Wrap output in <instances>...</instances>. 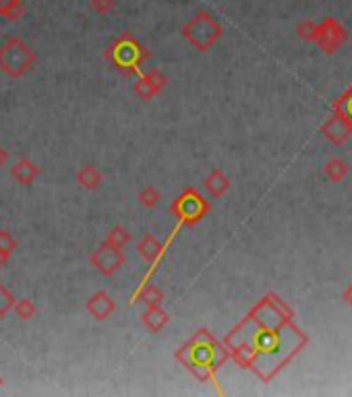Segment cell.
<instances>
[{
	"mask_svg": "<svg viewBox=\"0 0 352 397\" xmlns=\"http://www.w3.org/2000/svg\"><path fill=\"white\" fill-rule=\"evenodd\" d=\"M8 159H11V153L6 152V147L0 145V168H4L8 164Z\"/></svg>",
	"mask_w": 352,
	"mask_h": 397,
	"instance_id": "cell-28",
	"label": "cell"
},
{
	"mask_svg": "<svg viewBox=\"0 0 352 397\" xmlns=\"http://www.w3.org/2000/svg\"><path fill=\"white\" fill-rule=\"evenodd\" d=\"M17 246H19L17 238H15L8 230H0V248H2V250H6V252L13 255Z\"/></svg>",
	"mask_w": 352,
	"mask_h": 397,
	"instance_id": "cell-27",
	"label": "cell"
},
{
	"mask_svg": "<svg viewBox=\"0 0 352 397\" xmlns=\"http://www.w3.org/2000/svg\"><path fill=\"white\" fill-rule=\"evenodd\" d=\"M181 33L197 52H210L224 35V30L212 13L199 11L181 28Z\"/></svg>",
	"mask_w": 352,
	"mask_h": 397,
	"instance_id": "cell-4",
	"label": "cell"
},
{
	"mask_svg": "<svg viewBox=\"0 0 352 397\" xmlns=\"http://www.w3.org/2000/svg\"><path fill=\"white\" fill-rule=\"evenodd\" d=\"M40 172H42V170H40L37 164H33L32 159H28V157H21V159H17V161L13 164V168H11V178L17 184L30 186V184H33V181L40 176Z\"/></svg>",
	"mask_w": 352,
	"mask_h": 397,
	"instance_id": "cell-13",
	"label": "cell"
},
{
	"mask_svg": "<svg viewBox=\"0 0 352 397\" xmlns=\"http://www.w3.org/2000/svg\"><path fill=\"white\" fill-rule=\"evenodd\" d=\"M4 385V379H2V374H0V387Z\"/></svg>",
	"mask_w": 352,
	"mask_h": 397,
	"instance_id": "cell-31",
	"label": "cell"
},
{
	"mask_svg": "<svg viewBox=\"0 0 352 397\" xmlns=\"http://www.w3.org/2000/svg\"><path fill=\"white\" fill-rule=\"evenodd\" d=\"M104 243L116 246V248H125L131 243V232L125 226H114V228H110V232H108Z\"/></svg>",
	"mask_w": 352,
	"mask_h": 397,
	"instance_id": "cell-22",
	"label": "cell"
},
{
	"mask_svg": "<svg viewBox=\"0 0 352 397\" xmlns=\"http://www.w3.org/2000/svg\"><path fill=\"white\" fill-rule=\"evenodd\" d=\"M315 33H317V23H315V21L305 19V21H301V23L296 25V35H298L303 42H315Z\"/></svg>",
	"mask_w": 352,
	"mask_h": 397,
	"instance_id": "cell-24",
	"label": "cell"
},
{
	"mask_svg": "<svg viewBox=\"0 0 352 397\" xmlns=\"http://www.w3.org/2000/svg\"><path fill=\"white\" fill-rule=\"evenodd\" d=\"M8 259H11V252H6V250L0 248V267H4L8 263Z\"/></svg>",
	"mask_w": 352,
	"mask_h": 397,
	"instance_id": "cell-29",
	"label": "cell"
},
{
	"mask_svg": "<svg viewBox=\"0 0 352 397\" xmlns=\"http://www.w3.org/2000/svg\"><path fill=\"white\" fill-rule=\"evenodd\" d=\"M85 310L96 319V321H106L114 314L116 303L112 300V296L104 290H99L96 294L90 296V300L85 303Z\"/></svg>",
	"mask_w": 352,
	"mask_h": 397,
	"instance_id": "cell-12",
	"label": "cell"
},
{
	"mask_svg": "<svg viewBox=\"0 0 352 397\" xmlns=\"http://www.w3.org/2000/svg\"><path fill=\"white\" fill-rule=\"evenodd\" d=\"M104 59L112 62V66L125 77H135L150 61V50L133 33L125 31L104 50Z\"/></svg>",
	"mask_w": 352,
	"mask_h": 397,
	"instance_id": "cell-3",
	"label": "cell"
},
{
	"mask_svg": "<svg viewBox=\"0 0 352 397\" xmlns=\"http://www.w3.org/2000/svg\"><path fill=\"white\" fill-rule=\"evenodd\" d=\"M141 323L145 325V329L150 334H160L162 329L170 323V317L168 312L162 308V305H152L145 306L143 314H141Z\"/></svg>",
	"mask_w": 352,
	"mask_h": 397,
	"instance_id": "cell-14",
	"label": "cell"
},
{
	"mask_svg": "<svg viewBox=\"0 0 352 397\" xmlns=\"http://www.w3.org/2000/svg\"><path fill=\"white\" fill-rule=\"evenodd\" d=\"M90 8L97 15H110L116 8V0H90Z\"/></svg>",
	"mask_w": 352,
	"mask_h": 397,
	"instance_id": "cell-26",
	"label": "cell"
},
{
	"mask_svg": "<svg viewBox=\"0 0 352 397\" xmlns=\"http://www.w3.org/2000/svg\"><path fill=\"white\" fill-rule=\"evenodd\" d=\"M90 263L96 267L97 274H102L104 277H112L125 267L127 255H125V248H116L108 243H102L96 250L90 252Z\"/></svg>",
	"mask_w": 352,
	"mask_h": 397,
	"instance_id": "cell-7",
	"label": "cell"
},
{
	"mask_svg": "<svg viewBox=\"0 0 352 397\" xmlns=\"http://www.w3.org/2000/svg\"><path fill=\"white\" fill-rule=\"evenodd\" d=\"M13 305H15L13 294H11L8 288L0 281V321L8 314V310H13Z\"/></svg>",
	"mask_w": 352,
	"mask_h": 397,
	"instance_id": "cell-25",
	"label": "cell"
},
{
	"mask_svg": "<svg viewBox=\"0 0 352 397\" xmlns=\"http://www.w3.org/2000/svg\"><path fill=\"white\" fill-rule=\"evenodd\" d=\"M13 312H15L17 319H21V321H32L33 317L37 314V306H35V303H33L32 298H21V300H15Z\"/></svg>",
	"mask_w": 352,
	"mask_h": 397,
	"instance_id": "cell-21",
	"label": "cell"
},
{
	"mask_svg": "<svg viewBox=\"0 0 352 397\" xmlns=\"http://www.w3.org/2000/svg\"><path fill=\"white\" fill-rule=\"evenodd\" d=\"M137 252H139V257L152 267V271L158 267V263H160L162 259H164V255H166V245L158 240V236L156 234H145L139 243H137Z\"/></svg>",
	"mask_w": 352,
	"mask_h": 397,
	"instance_id": "cell-11",
	"label": "cell"
},
{
	"mask_svg": "<svg viewBox=\"0 0 352 397\" xmlns=\"http://www.w3.org/2000/svg\"><path fill=\"white\" fill-rule=\"evenodd\" d=\"M323 176L332 183H342L346 176H348V164L344 159H329L325 166H323Z\"/></svg>",
	"mask_w": 352,
	"mask_h": 397,
	"instance_id": "cell-18",
	"label": "cell"
},
{
	"mask_svg": "<svg viewBox=\"0 0 352 397\" xmlns=\"http://www.w3.org/2000/svg\"><path fill=\"white\" fill-rule=\"evenodd\" d=\"M75 181L85 190H96V188H99V184L104 183V174L97 170L94 164H85L77 170Z\"/></svg>",
	"mask_w": 352,
	"mask_h": 397,
	"instance_id": "cell-16",
	"label": "cell"
},
{
	"mask_svg": "<svg viewBox=\"0 0 352 397\" xmlns=\"http://www.w3.org/2000/svg\"><path fill=\"white\" fill-rule=\"evenodd\" d=\"M334 112L342 114L346 118V123L352 126V85L342 93V97L334 104Z\"/></svg>",
	"mask_w": 352,
	"mask_h": 397,
	"instance_id": "cell-23",
	"label": "cell"
},
{
	"mask_svg": "<svg viewBox=\"0 0 352 397\" xmlns=\"http://www.w3.org/2000/svg\"><path fill=\"white\" fill-rule=\"evenodd\" d=\"M168 85V77L162 73L160 68H150V71H141L135 79L133 93L143 99L150 102L152 97H156L158 93L164 92V87Z\"/></svg>",
	"mask_w": 352,
	"mask_h": 397,
	"instance_id": "cell-9",
	"label": "cell"
},
{
	"mask_svg": "<svg viewBox=\"0 0 352 397\" xmlns=\"http://www.w3.org/2000/svg\"><path fill=\"white\" fill-rule=\"evenodd\" d=\"M321 133L327 141H332L334 145H342L346 143V139L352 135V126L346 123V118L338 112H334L323 126H321Z\"/></svg>",
	"mask_w": 352,
	"mask_h": 397,
	"instance_id": "cell-10",
	"label": "cell"
},
{
	"mask_svg": "<svg viewBox=\"0 0 352 397\" xmlns=\"http://www.w3.org/2000/svg\"><path fill=\"white\" fill-rule=\"evenodd\" d=\"M210 209H212L210 201L197 188H193V186H187L172 201V205H170V212L176 217L178 228H183V226H187V228L197 226L205 215L210 214Z\"/></svg>",
	"mask_w": 352,
	"mask_h": 397,
	"instance_id": "cell-6",
	"label": "cell"
},
{
	"mask_svg": "<svg viewBox=\"0 0 352 397\" xmlns=\"http://www.w3.org/2000/svg\"><path fill=\"white\" fill-rule=\"evenodd\" d=\"M133 303H143L145 306L162 305L164 303V292L156 283H145L141 286V290L133 296Z\"/></svg>",
	"mask_w": 352,
	"mask_h": 397,
	"instance_id": "cell-17",
	"label": "cell"
},
{
	"mask_svg": "<svg viewBox=\"0 0 352 397\" xmlns=\"http://www.w3.org/2000/svg\"><path fill=\"white\" fill-rule=\"evenodd\" d=\"M0 15L4 19H8L11 23H17L25 15V0H8L4 4H0Z\"/></svg>",
	"mask_w": 352,
	"mask_h": 397,
	"instance_id": "cell-19",
	"label": "cell"
},
{
	"mask_svg": "<svg viewBox=\"0 0 352 397\" xmlns=\"http://www.w3.org/2000/svg\"><path fill=\"white\" fill-rule=\"evenodd\" d=\"M203 188L212 199H220L226 195V190L230 188V178L226 176L220 168H214L205 178H203Z\"/></svg>",
	"mask_w": 352,
	"mask_h": 397,
	"instance_id": "cell-15",
	"label": "cell"
},
{
	"mask_svg": "<svg viewBox=\"0 0 352 397\" xmlns=\"http://www.w3.org/2000/svg\"><path fill=\"white\" fill-rule=\"evenodd\" d=\"M344 300L352 306V286H348V288L344 290Z\"/></svg>",
	"mask_w": 352,
	"mask_h": 397,
	"instance_id": "cell-30",
	"label": "cell"
},
{
	"mask_svg": "<svg viewBox=\"0 0 352 397\" xmlns=\"http://www.w3.org/2000/svg\"><path fill=\"white\" fill-rule=\"evenodd\" d=\"M4 2H8V0H0V4H4Z\"/></svg>",
	"mask_w": 352,
	"mask_h": 397,
	"instance_id": "cell-32",
	"label": "cell"
},
{
	"mask_svg": "<svg viewBox=\"0 0 352 397\" xmlns=\"http://www.w3.org/2000/svg\"><path fill=\"white\" fill-rule=\"evenodd\" d=\"M348 33L342 28V23L334 17H325L321 23H317V33H315V42L320 46L323 54L332 56L338 52V48L346 42Z\"/></svg>",
	"mask_w": 352,
	"mask_h": 397,
	"instance_id": "cell-8",
	"label": "cell"
},
{
	"mask_svg": "<svg viewBox=\"0 0 352 397\" xmlns=\"http://www.w3.org/2000/svg\"><path fill=\"white\" fill-rule=\"evenodd\" d=\"M176 360L201 383L218 385V370L230 360V354L222 341H218L207 329H199L195 336L176 352Z\"/></svg>",
	"mask_w": 352,
	"mask_h": 397,
	"instance_id": "cell-2",
	"label": "cell"
},
{
	"mask_svg": "<svg viewBox=\"0 0 352 397\" xmlns=\"http://www.w3.org/2000/svg\"><path fill=\"white\" fill-rule=\"evenodd\" d=\"M241 368L269 383L309 343L294 325V312L278 294H265L222 341Z\"/></svg>",
	"mask_w": 352,
	"mask_h": 397,
	"instance_id": "cell-1",
	"label": "cell"
},
{
	"mask_svg": "<svg viewBox=\"0 0 352 397\" xmlns=\"http://www.w3.org/2000/svg\"><path fill=\"white\" fill-rule=\"evenodd\" d=\"M137 201H139V205H141V207H145V209H152V207H156V205H158V203L162 201L160 190H158L156 186L147 184V186H143V188L139 190V195H137Z\"/></svg>",
	"mask_w": 352,
	"mask_h": 397,
	"instance_id": "cell-20",
	"label": "cell"
},
{
	"mask_svg": "<svg viewBox=\"0 0 352 397\" xmlns=\"http://www.w3.org/2000/svg\"><path fill=\"white\" fill-rule=\"evenodd\" d=\"M37 64V54L17 35H11L0 46V71L11 79L25 77Z\"/></svg>",
	"mask_w": 352,
	"mask_h": 397,
	"instance_id": "cell-5",
	"label": "cell"
}]
</instances>
